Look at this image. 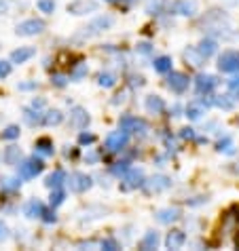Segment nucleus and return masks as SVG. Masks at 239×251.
Masks as SVG:
<instances>
[{
    "label": "nucleus",
    "instance_id": "58836bf2",
    "mask_svg": "<svg viewBox=\"0 0 239 251\" xmlns=\"http://www.w3.org/2000/svg\"><path fill=\"white\" fill-rule=\"evenodd\" d=\"M11 70H13V66L9 61H0V78H6V76L11 74Z\"/></svg>",
    "mask_w": 239,
    "mask_h": 251
},
{
    "label": "nucleus",
    "instance_id": "2f4dec72",
    "mask_svg": "<svg viewBox=\"0 0 239 251\" xmlns=\"http://www.w3.org/2000/svg\"><path fill=\"white\" fill-rule=\"evenodd\" d=\"M218 152H224V154H235V141L231 137H224L218 141Z\"/></svg>",
    "mask_w": 239,
    "mask_h": 251
},
{
    "label": "nucleus",
    "instance_id": "aec40b11",
    "mask_svg": "<svg viewBox=\"0 0 239 251\" xmlns=\"http://www.w3.org/2000/svg\"><path fill=\"white\" fill-rule=\"evenodd\" d=\"M176 220H180V209L167 207V209L157 211V222L159 224H172V222H176Z\"/></svg>",
    "mask_w": 239,
    "mask_h": 251
},
{
    "label": "nucleus",
    "instance_id": "f704fd0d",
    "mask_svg": "<svg viewBox=\"0 0 239 251\" xmlns=\"http://www.w3.org/2000/svg\"><path fill=\"white\" fill-rule=\"evenodd\" d=\"M227 97H229V95H220V97H216L212 104H216L218 108H224V110H231V108H233V101L227 99Z\"/></svg>",
    "mask_w": 239,
    "mask_h": 251
},
{
    "label": "nucleus",
    "instance_id": "ddd939ff",
    "mask_svg": "<svg viewBox=\"0 0 239 251\" xmlns=\"http://www.w3.org/2000/svg\"><path fill=\"white\" fill-rule=\"evenodd\" d=\"M70 125H72L74 129H85L89 125V114L85 108H79L76 106L72 112H70Z\"/></svg>",
    "mask_w": 239,
    "mask_h": 251
},
{
    "label": "nucleus",
    "instance_id": "a878e982",
    "mask_svg": "<svg viewBox=\"0 0 239 251\" xmlns=\"http://www.w3.org/2000/svg\"><path fill=\"white\" fill-rule=\"evenodd\" d=\"M199 53H201L205 59H210L212 55L216 53V49H218V44H216V40H212V38H205V40H201L199 42Z\"/></svg>",
    "mask_w": 239,
    "mask_h": 251
},
{
    "label": "nucleus",
    "instance_id": "ea45409f",
    "mask_svg": "<svg viewBox=\"0 0 239 251\" xmlns=\"http://www.w3.org/2000/svg\"><path fill=\"white\" fill-rule=\"evenodd\" d=\"M51 82H53L55 87H66V82H68V78L66 76H62V74H55L53 78H51Z\"/></svg>",
    "mask_w": 239,
    "mask_h": 251
},
{
    "label": "nucleus",
    "instance_id": "dca6fc26",
    "mask_svg": "<svg viewBox=\"0 0 239 251\" xmlns=\"http://www.w3.org/2000/svg\"><path fill=\"white\" fill-rule=\"evenodd\" d=\"M174 11L178 13V15H184V17H191L197 13V2L195 0H178L176 4H174Z\"/></svg>",
    "mask_w": 239,
    "mask_h": 251
},
{
    "label": "nucleus",
    "instance_id": "49530a36",
    "mask_svg": "<svg viewBox=\"0 0 239 251\" xmlns=\"http://www.w3.org/2000/svg\"><path fill=\"white\" fill-rule=\"evenodd\" d=\"M85 158L89 160V163H98V154H95V152H89Z\"/></svg>",
    "mask_w": 239,
    "mask_h": 251
},
{
    "label": "nucleus",
    "instance_id": "3c124183",
    "mask_svg": "<svg viewBox=\"0 0 239 251\" xmlns=\"http://www.w3.org/2000/svg\"><path fill=\"white\" fill-rule=\"evenodd\" d=\"M108 2H117V0H108Z\"/></svg>",
    "mask_w": 239,
    "mask_h": 251
},
{
    "label": "nucleus",
    "instance_id": "79ce46f5",
    "mask_svg": "<svg viewBox=\"0 0 239 251\" xmlns=\"http://www.w3.org/2000/svg\"><path fill=\"white\" fill-rule=\"evenodd\" d=\"M102 247H104V249H110V251H114V249H119V243L114 241V239H106V241H102Z\"/></svg>",
    "mask_w": 239,
    "mask_h": 251
},
{
    "label": "nucleus",
    "instance_id": "1a4fd4ad",
    "mask_svg": "<svg viewBox=\"0 0 239 251\" xmlns=\"http://www.w3.org/2000/svg\"><path fill=\"white\" fill-rule=\"evenodd\" d=\"M170 186H172V179L167 177V175H152L148 182H144V190L151 192V194H152V192L157 194V192L167 190Z\"/></svg>",
    "mask_w": 239,
    "mask_h": 251
},
{
    "label": "nucleus",
    "instance_id": "b1692460",
    "mask_svg": "<svg viewBox=\"0 0 239 251\" xmlns=\"http://www.w3.org/2000/svg\"><path fill=\"white\" fill-rule=\"evenodd\" d=\"M159 243H161L159 232H154V230H148V232L144 234V239L140 241V247H142V249H157Z\"/></svg>",
    "mask_w": 239,
    "mask_h": 251
},
{
    "label": "nucleus",
    "instance_id": "c03bdc74",
    "mask_svg": "<svg viewBox=\"0 0 239 251\" xmlns=\"http://www.w3.org/2000/svg\"><path fill=\"white\" fill-rule=\"evenodd\" d=\"M43 220L44 222H55V211H49V209H44V213H43Z\"/></svg>",
    "mask_w": 239,
    "mask_h": 251
},
{
    "label": "nucleus",
    "instance_id": "bb28decb",
    "mask_svg": "<svg viewBox=\"0 0 239 251\" xmlns=\"http://www.w3.org/2000/svg\"><path fill=\"white\" fill-rule=\"evenodd\" d=\"M62 120H64V114L60 110H49V112H44V116H43V125L53 127V125H60Z\"/></svg>",
    "mask_w": 239,
    "mask_h": 251
},
{
    "label": "nucleus",
    "instance_id": "f3484780",
    "mask_svg": "<svg viewBox=\"0 0 239 251\" xmlns=\"http://www.w3.org/2000/svg\"><path fill=\"white\" fill-rule=\"evenodd\" d=\"M184 243H186V234L182 230H172L165 239L167 249H180V247H184Z\"/></svg>",
    "mask_w": 239,
    "mask_h": 251
},
{
    "label": "nucleus",
    "instance_id": "f03ea898",
    "mask_svg": "<svg viewBox=\"0 0 239 251\" xmlns=\"http://www.w3.org/2000/svg\"><path fill=\"white\" fill-rule=\"evenodd\" d=\"M218 70L224 74L239 72V51H224V53L218 57Z\"/></svg>",
    "mask_w": 239,
    "mask_h": 251
},
{
    "label": "nucleus",
    "instance_id": "8fccbe9b",
    "mask_svg": "<svg viewBox=\"0 0 239 251\" xmlns=\"http://www.w3.org/2000/svg\"><path fill=\"white\" fill-rule=\"evenodd\" d=\"M6 239V228L4 226H0V243H2Z\"/></svg>",
    "mask_w": 239,
    "mask_h": 251
},
{
    "label": "nucleus",
    "instance_id": "423d86ee",
    "mask_svg": "<svg viewBox=\"0 0 239 251\" xmlns=\"http://www.w3.org/2000/svg\"><path fill=\"white\" fill-rule=\"evenodd\" d=\"M127 141H129V133L123 131V129H119V131H112L110 135H108L104 146H106L108 152H119V150H123V148L127 146Z\"/></svg>",
    "mask_w": 239,
    "mask_h": 251
},
{
    "label": "nucleus",
    "instance_id": "a211bd4d",
    "mask_svg": "<svg viewBox=\"0 0 239 251\" xmlns=\"http://www.w3.org/2000/svg\"><path fill=\"white\" fill-rule=\"evenodd\" d=\"M205 110H208V104H205V101H191V104L186 106V116L191 120H199L205 114Z\"/></svg>",
    "mask_w": 239,
    "mask_h": 251
},
{
    "label": "nucleus",
    "instance_id": "393cba45",
    "mask_svg": "<svg viewBox=\"0 0 239 251\" xmlns=\"http://www.w3.org/2000/svg\"><path fill=\"white\" fill-rule=\"evenodd\" d=\"M152 68H154V72H159V74L172 72V57H167V55L157 57V59L152 61Z\"/></svg>",
    "mask_w": 239,
    "mask_h": 251
},
{
    "label": "nucleus",
    "instance_id": "39448f33",
    "mask_svg": "<svg viewBox=\"0 0 239 251\" xmlns=\"http://www.w3.org/2000/svg\"><path fill=\"white\" fill-rule=\"evenodd\" d=\"M44 21L43 19H25V21H22L15 28L17 36H36V34H43L44 32Z\"/></svg>",
    "mask_w": 239,
    "mask_h": 251
},
{
    "label": "nucleus",
    "instance_id": "6e6552de",
    "mask_svg": "<svg viewBox=\"0 0 239 251\" xmlns=\"http://www.w3.org/2000/svg\"><path fill=\"white\" fill-rule=\"evenodd\" d=\"M98 2L95 0H74L68 4V13L72 15H87V13H95L98 11Z\"/></svg>",
    "mask_w": 239,
    "mask_h": 251
},
{
    "label": "nucleus",
    "instance_id": "7c9ffc66",
    "mask_svg": "<svg viewBox=\"0 0 239 251\" xmlns=\"http://www.w3.org/2000/svg\"><path fill=\"white\" fill-rule=\"evenodd\" d=\"M43 116L44 114L43 112H34V110H25V114H23V118H25V123L28 125H43Z\"/></svg>",
    "mask_w": 239,
    "mask_h": 251
},
{
    "label": "nucleus",
    "instance_id": "c756f323",
    "mask_svg": "<svg viewBox=\"0 0 239 251\" xmlns=\"http://www.w3.org/2000/svg\"><path fill=\"white\" fill-rule=\"evenodd\" d=\"M98 85H100V87H106V89H110V87H114V85H117V76H114V74H110V72H102V74L98 76Z\"/></svg>",
    "mask_w": 239,
    "mask_h": 251
},
{
    "label": "nucleus",
    "instance_id": "2eb2a0df",
    "mask_svg": "<svg viewBox=\"0 0 239 251\" xmlns=\"http://www.w3.org/2000/svg\"><path fill=\"white\" fill-rule=\"evenodd\" d=\"M34 53H36V49H32V47H19L11 53V63H25L34 57Z\"/></svg>",
    "mask_w": 239,
    "mask_h": 251
},
{
    "label": "nucleus",
    "instance_id": "09e8293b",
    "mask_svg": "<svg viewBox=\"0 0 239 251\" xmlns=\"http://www.w3.org/2000/svg\"><path fill=\"white\" fill-rule=\"evenodd\" d=\"M36 85L34 82H25V85H19V89H22V91H28V89H34Z\"/></svg>",
    "mask_w": 239,
    "mask_h": 251
},
{
    "label": "nucleus",
    "instance_id": "c9c22d12",
    "mask_svg": "<svg viewBox=\"0 0 239 251\" xmlns=\"http://www.w3.org/2000/svg\"><path fill=\"white\" fill-rule=\"evenodd\" d=\"M36 6H38V9H41L43 13H53V11H55V2H53V0H38Z\"/></svg>",
    "mask_w": 239,
    "mask_h": 251
},
{
    "label": "nucleus",
    "instance_id": "c85d7f7f",
    "mask_svg": "<svg viewBox=\"0 0 239 251\" xmlns=\"http://www.w3.org/2000/svg\"><path fill=\"white\" fill-rule=\"evenodd\" d=\"M36 152H41L43 156H49V154H53V141L49 137H41L36 141Z\"/></svg>",
    "mask_w": 239,
    "mask_h": 251
},
{
    "label": "nucleus",
    "instance_id": "37998d69",
    "mask_svg": "<svg viewBox=\"0 0 239 251\" xmlns=\"http://www.w3.org/2000/svg\"><path fill=\"white\" fill-rule=\"evenodd\" d=\"M79 141H81V144H91V141H95V135L93 133H81Z\"/></svg>",
    "mask_w": 239,
    "mask_h": 251
},
{
    "label": "nucleus",
    "instance_id": "4c0bfd02",
    "mask_svg": "<svg viewBox=\"0 0 239 251\" xmlns=\"http://www.w3.org/2000/svg\"><path fill=\"white\" fill-rule=\"evenodd\" d=\"M129 169H131V167H129V163H117V165L112 167V173H114V175H121V177H123Z\"/></svg>",
    "mask_w": 239,
    "mask_h": 251
},
{
    "label": "nucleus",
    "instance_id": "a19ab883",
    "mask_svg": "<svg viewBox=\"0 0 239 251\" xmlns=\"http://www.w3.org/2000/svg\"><path fill=\"white\" fill-rule=\"evenodd\" d=\"M85 74H87V66H79V68L74 70V74L70 76V78H72V80H79V78H83Z\"/></svg>",
    "mask_w": 239,
    "mask_h": 251
},
{
    "label": "nucleus",
    "instance_id": "a18cd8bd",
    "mask_svg": "<svg viewBox=\"0 0 239 251\" xmlns=\"http://www.w3.org/2000/svg\"><path fill=\"white\" fill-rule=\"evenodd\" d=\"M138 51H140V53H151V44H148V42H140Z\"/></svg>",
    "mask_w": 239,
    "mask_h": 251
},
{
    "label": "nucleus",
    "instance_id": "7ed1b4c3",
    "mask_svg": "<svg viewBox=\"0 0 239 251\" xmlns=\"http://www.w3.org/2000/svg\"><path fill=\"white\" fill-rule=\"evenodd\" d=\"M119 129H123V131H127L129 135L131 133H140V135H144L148 131V125H146V120H142L138 116H131V114H125V116L121 118V123H119Z\"/></svg>",
    "mask_w": 239,
    "mask_h": 251
},
{
    "label": "nucleus",
    "instance_id": "4be33fe9",
    "mask_svg": "<svg viewBox=\"0 0 239 251\" xmlns=\"http://www.w3.org/2000/svg\"><path fill=\"white\" fill-rule=\"evenodd\" d=\"M66 179H68L66 173H64L62 169H57L55 173H51V175H49L47 179H44V184H47V188L53 190V188H62V184L66 182Z\"/></svg>",
    "mask_w": 239,
    "mask_h": 251
},
{
    "label": "nucleus",
    "instance_id": "0eeeda50",
    "mask_svg": "<svg viewBox=\"0 0 239 251\" xmlns=\"http://www.w3.org/2000/svg\"><path fill=\"white\" fill-rule=\"evenodd\" d=\"M138 186H144V173L140 169H129L125 175H123L121 182V190H133Z\"/></svg>",
    "mask_w": 239,
    "mask_h": 251
},
{
    "label": "nucleus",
    "instance_id": "5701e85b",
    "mask_svg": "<svg viewBox=\"0 0 239 251\" xmlns=\"http://www.w3.org/2000/svg\"><path fill=\"white\" fill-rule=\"evenodd\" d=\"M2 158H4V163H6V165H19V160H22V148L9 146V148L4 150Z\"/></svg>",
    "mask_w": 239,
    "mask_h": 251
},
{
    "label": "nucleus",
    "instance_id": "72a5a7b5",
    "mask_svg": "<svg viewBox=\"0 0 239 251\" xmlns=\"http://www.w3.org/2000/svg\"><path fill=\"white\" fill-rule=\"evenodd\" d=\"M0 137L6 139V141L17 139V137H19V127H17V125H9V127H6L2 133H0Z\"/></svg>",
    "mask_w": 239,
    "mask_h": 251
},
{
    "label": "nucleus",
    "instance_id": "4468645a",
    "mask_svg": "<svg viewBox=\"0 0 239 251\" xmlns=\"http://www.w3.org/2000/svg\"><path fill=\"white\" fill-rule=\"evenodd\" d=\"M44 205L38 201V198H32V201H28L23 205V215L25 217H32V220H34V217H43V213H44Z\"/></svg>",
    "mask_w": 239,
    "mask_h": 251
},
{
    "label": "nucleus",
    "instance_id": "de8ad7c7",
    "mask_svg": "<svg viewBox=\"0 0 239 251\" xmlns=\"http://www.w3.org/2000/svg\"><path fill=\"white\" fill-rule=\"evenodd\" d=\"M182 137H195V133H193V129H182Z\"/></svg>",
    "mask_w": 239,
    "mask_h": 251
},
{
    "label": "nucleus",
    "instance_id": "20e7f679",
    "mask_svg": "<svg viewBox=\"0 0 239 251\" xmlns=\"http://www.w3.org/2000/svg\"><path fill=\"white\" fill-rule=\"evenodd\" d=\"M66 182H68V186H70V190L76 192V194H81V192H87V190L93 186L91 177H89L87 173H81V171L70 173V177L66 179Z\"/></svg>",
    "mask_w": 239,
    "mask_h": 251
},
{
    "label": "nucleus",
    "instance_id": "e433bc0d",
    "mask_svg": "<svg viewBox=\"0 0 239 251\" xmlns=\"http://www.w3.org/2000/svg\"><path fill=\"white\" fill-rule=\"evenodd\" d=\"M229 93L233 99H239V76H235L233 80H229Z\"/></svg>",
    "mask_w": 239,
    "mask_h": 251
},
{
    "label": "nucleus",
    "instance_id": "f8f14e48",
    "mask_svg": "<svg viewBox=\"0 0 239 251\" xmlns=\"http://www.w3.org/2000/svg\"><path fill=\"white\" fill-rule=\"evenodd\" d=\"M112 23H114V19H112V17H98V19H95V21L89 23L87 28H83L85 32H81L79 36H91V34H98V32L106 30V28H110Z\"/></svg>",
    "mask_w": 239,
    "mask_h": 251
},
{
    "label": "nucleus",
    "instance_id": "9d476101",
    "mask_svg": "<svg viewBox=\"0 0 239 251\" xmlns=\"http://www.w3.org/2000/svg\"><path fill=\"white\" fill-rule=\"evenodd\" d=\"M216 85H218V80H216V76H212V74H199L195 80V89L199 95H203V93L210 95L216 89Z\"/></svg>",
    "mask_w": 239,
    "mask_h": 251
},
{
    "label": "nucleus",
    "instance_id": "412c9836",
    "mask_svg": "<svg viewBox=\"0 0 239 251\" xmlns=\"http://www.w3.org/2000/svg\"><path fill=\"white\" fill-rule=\"evenodd\" d=\"M184 59L191 63V66H195V68H199V66H203V61H205V57L199 53V49L197 47H189L184 51Z\"/></svg>",
    "mask_w": 239,
    "mask_h": 251
},
{
    "label": "nucleus",
    "instance_id": "cd10ccee",
    "mask_svg": "<svg viewBox=\"0 0 239 251\" xmlns=\"http://www.w3.org/2000/svg\"><path fill=\"white\" fill-rule=\"evenodd\" d=\"M19 179L22 177H2L0 179V188H2L4 192H15V190H19V186H22Z\"/></svg>",
    "mask_w": 239,
    "mask_h": 251
},
{
    "label": "nucleus",
    "instance_id": "f257e3e1",
    "mask_svg": "<svg viewBox=\"0 0 239 251\" xmlns=\"http://www.w3.org/2000/svg\"><path fill=\"white\" fill-rule=\"evenodd\" d=\"M19 177L22 179H34L36 175H41L43 169H44V163L41 158L32 156L28 160H23V163H19Z\"/></svg>",
    "mask_w": 239,
    "mask_h": 251
},
{
    "label": "nucleus",
    "instance_id": "6ab92c4d",
    "mask_svg": "<svg viewBox=\"0 0 239 251\" xmlns=\"http://www.w3.org/2000/svg\"><path fill=\"white\" fill-rule=\"evenodd\" d=\"M146 110L151 114H161L165 110L163 97H159V95H148V97H146Z\"/></svg>",
    "mask_w": 239,
    "mask_h": 251
},
{
    "label": "nucleus",
    "instance_id": "9b49d317",
    "mask_svg": "<svg viewBox=\"0 0 239 251\" xmlns=\"http://www.w3.org/2000/svg\"><path fill=\"white\" fill-rule=\"evenodd\" d=\"M167 87H170L174 93H184L186 89H189V76L182 72H172L167 76Z\"/></svg>",
    "mask_w": 239,
    "mask_h": 251
},
{
    "label": "nucleus",
    "instance_id": "473e14b6",
    "mask_svg": "<svg viewBox=\"0 0 239 251\" xmlns=\"http://www.w3.org/2000/svg\"><path fill=\"white\" fill-rule=\"evenodd\" d=\"M64 201H66V192L62 188H53V192H51V207H60Z\"/></svg>",
    "mask_w": 239,
    "mask_h": 251
}]
</instances>
